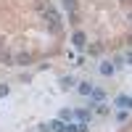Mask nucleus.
<instances>
[{
	"mask_svg": "<svg viewBox=\"0 0 132 132\" xmlns=\"http://www.w3.org/2000/svg\"><path fill=\"white\" fill-rule=\"evenodd\" d=\"M42 13H45V19L50 21V27L56 29V32L61 29V19H58V13H56V11H53V8H42Z\"/></svg>",
	"mask_w": 132,
	"mask_h": 132,
	"instance_id": "f257e3e1",
	"label": "nucleus"
},
{
	"mask_svg": "<svg viewBox=\"0 0 132 132\" xmlns=\"http://www.w3.org/2000/svg\"><path fill=\"white\" fill-rule=\"evenodd\" d=\"M116 106L124 108V111H132V98L129 95H116Z\"/></svg>",
	"mask_w": 132,
	"mask_h": 132,
	"instance_id": "f03ea898",
	"label": "nucleus"
},
{
	"mask_svg": "<svg viewBox=\"0 0 132 132\" xmlns=\"http://www.w3.org/2000/svg\"><path fill=\"white\" fill-rule=\"evenodd\" d=\"M71 42H74V48H85L87 45V37H85V32H74V37H71Z\"/></svg>",
	"mask_w": 132,
	"mask_h": 132,
	"instance_id": "7ed1b4c3",
	"label": "nucleus"
},
{
	"mask_svg": "<svg viewBox=\"0 0 132 132\" xmlns=\"http://www.w3.org/2000/svg\"><path fill=\"white\" fill-rule=\"evenodd\" d=\"M77 90H79V95H85V98H90L95 87H93L90 82H79V85H77Z\"/></svg>",
	"mask_w": 132,
	"mask_h": 132,
	"instance_id": "20e7f679",
	"label": "nucleus"
},
{
	"mask_svg": "<svg viewBox=\"0 0 132 132\" xmlns=\"http://www.w3.org/2000/svg\"><path fill=\"white\" fill-rule=\"evenodd\" d=\"M66 124H69V122H63V119H53L48 127H50L53 132H66Z\"/></svg>",
	"mask_w": 132,
	"mask_h": 132,
	"instance_id": "39448f33",
	"label": "nucleus"
},
{
	"mask_svg": "<svg viewBox=\"0 0 132 132\" xmlns=\"http://www.w3.org/2000/svg\"><path fill=\"white\" fill-rule=\"evenodd\" d=\"M74 119H77V122H85V124H87V122H90V111H87V108H79V111L74 114Z\"/></svg>",
	"mask_w": 132,
	"mask_h": 132,
	"instance_id": "423d86ee",
	"label": "nucleus"
},
{
	"mask_svg": "<svg viewBox=\"0 0 132 132\" xmlns=\"http://www.w3.org/2000/svg\"><path fill=\"white\" fill-rule=\"evenodd\" d=\"M114 71H116V66H114V63H101V74H103V77H111Z\"/></svg>",
	"mask_w": 132,
	"mask_h": 132,
	"instance_id": "0eeeda50",
	"label": "nucleus"
},
{
	"mask_svg": "<svg viewBox=\"0 0 132 132\" xmlns=\"http://www.w3.org/2000/svg\"><path fill=\"white\" fill-rule=\"evenodd\" d=\"M29 61H32V56H29V53H19V56H16V63H19V66H27Z\"/></svg>",
	"mask_w": 132,
	"mask_h": 132,
	"instance_id": "6e6552de",
	"label": "nucleus"
},
{
	"mask_svg": "<svg viewBox=\"0 0 132 132\" xmlns=\"http://www.w3.org/2000/svg\"><path fill=\"white\" fill-rule=\"evenodd\" d=\"M90 98H93V106H98V103H103V98H106V95H103V90H93Z\"/></svg>",
	"mask_w": 132,
	"mask_h": 132,
	"instance_id": "1a4fd4ad",
	"label": "nucleus"
},
{
	"mask_svg": "<svg viewBox=\"0 0 132 132\" xmlns=\"http://www.w3.org/2000/svg\"><path fill=\"white\" fill-rule=\"evenodd\" d=\"M77 82L71 79V77H63V79H61V87H63V90H69V87H74Z\"/></svg>",
	"mask_w": 132,
	"mask_h": 132,
	"instance_id": "9d476101",
	"label": "nucleus"
},
{
	"mask_svg": "<svg viewBox=\"0 0 132 132\" xmlns=\"http://www.w3.org/2000/svg\"><path fill=\"white\" fill-rule=\"evenodd\" d=\"M58 119H63V122H71V119H74V114L69 111V108H63V111L58 114Z\"/></svg>",
	"mask_w": 132,
	"mask_h": 132,
	"instance_id": "9b49d317",
	"label": "nucleus"
},
{
	"mask_svg": "<svg viewBox=\"0 0 132 132\" xmlns=\"http://www.w3.org/2000/svg\"><path fill=\"white\" fill-rule=\"evenodd\" d=\"M63 5H66V8H69V11H71V13H74V11H77V0H63Z\"/></svg>",
	"mask_w": 132,
	"mask_h": 132,
	"instance_id": "f8f14e48",
	"label": "nucleus"
},
{
	"mask_svg": "<svg viewBox=\"0 0 132 132\" xmlns=\"http://www.w3.org/2000/svg\"><path fill=\"white\" fill-rule=\"evenodd\" d=\"M8 93H11V87H8V85H0V98H5Z\"/></svg>",
	"mask_w": 132,
	"mask_h": 132,
	"instance_id": "ddd939ff",
	"label": "nucleus"
},
{
	"mask_svg": "<svg viewBox=\"0 0 132 132\" xmlns=\"http://www.w3.org/2000/svg\"><path fill=\"white\" fill-rule=\"evenodd\" d=\"M116 119H119V122H127V111H124V108H122V111L116 114Z\"/></svg>",
	"mask_w": 132,
	"mask_h": 132,
	"instance_id": "4468645a",
	"label": "nucleus"
}]
</instances>
